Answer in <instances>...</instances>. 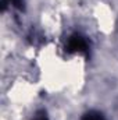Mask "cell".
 Here are the masks:
<instances>
[{
    "mask_svg": "<svg viewBox=\"0 0 118 120\" xmlns=\"http://www.w3.org/2000/svg\"><path fill=\"white\" fill-rule=\"evenodd\" d=\"M15 7H18V8H22L24 7V0H10Z\"/></svg>",
    "mask_w": 118,
    "mask_h": 120,
    "instance_id": "obj_3",
    "label": "cell"
},
{
    "mask_svg": "<svg viewBox=\"0 0 118 120\" xmlns=\"http://www.w3.org/2000/svg\"><path fill=\"white\" fill-rule=\"evenodd\" d=\"M68 48H69V50H79V52H83V50H86V42L81 38V36H74V38H71V41H69V43H68Z\"/></svg>",
    "mask_w": 118,
    "mask_h": 120,
    "instance_id": "obj_1",
    "label": "cell"
},
{
    "mask_svg": "<svg viewBox=\"0 0 118 120\" xmlns=\"http://www.w3.org/2000/svg\"><path fill=\"white\" fill-rule=\"evenodd\" d=\"M83 120H101V117L99 115H94V113H90V115H86Z\"/></svg>",
    "mask_w": 118,
    "mask_h": 120,
    "instance_id": "obj_2",
    "label": "cell"
},
{
    "mask_svg": "<svg viewBox=\"0 0 118 120\" xmlns=\"http://www.w3.org/2000/svg\"><path fill=\"white\" fill-rule=\"evenodd\" d=\"M36 120H47V119H46V115L40 112V113H38V116H36Z\"/></svg>",
    "mask_w": 118,
    "mask_h": 120,
    "instance_id": "obj_4",
    "label": "cell"
}]
</instances>
